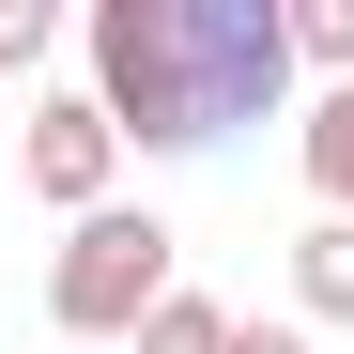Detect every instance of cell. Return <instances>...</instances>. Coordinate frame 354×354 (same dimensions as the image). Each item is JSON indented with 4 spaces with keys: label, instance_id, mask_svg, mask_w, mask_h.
I'll return each instance as SVG.
<instances>
[{
    "label": "cell",
    "instance_id": "cell-1",
    "mask_svg": "<svg viewBox=\"0 0 354 354\" xmlns=\"http://www.w3.org/2000/svg\"><path fill=\"white\" fill-rule=\"evenodd\" d=\"M93 108L124 124V154H216V62H201V0H93L77 16Z\"/></svg>",
    "mask_w": 354,
    "mask_h": 354
},
{
    "label": "cell",
    "instance_id": "cell-3",
    "mask_svg": "<svg viewBox=\"0 0 354 354\" xmlns=\"http://www.w3.org/2000/svg\"><path fill=\"white\" fill-rule=\"evenodd\" d=\"M16 185L62 216V231L108 216V201H124V124H108L93 93H46V108H31V139H16Z\"/></svg>",
    "mask_w": 354,
    "mask_h": 354
},
{
    "label": "cell",
    "instance_id": "cell-9",
    "mask_svg": "<svg viewBox=\"0 0 354 354\" xmlns=\"http://www.w3.org/2000/svg\"><path fill=\"white\" fill-rule=\"evenodd\" d=\"M231 354H324L308 324H247V339H231Z\"/></svg>",
    "mask_w": 354,
    "mask_h": 354
},
{
    "label": "cell",
    "instance_id": "cell-6",
    "mask_svg": "<svg viewBox=\"0 0 354 354\" xmlns=\"http://www.w3.org/2000/svg\"><path fill=\"white\" fill-rule=\"evenodd\" d=\"M231 339H247V324H231L216 292H169V308H154V324H139L124 354H231Z\"/></svg>",
    "mask_w": 354,
    "mask_h": 354
},
{
    "label": "cell",
    "instance_id": "cell-5",
    "mask_svg": "<svg viewBox=\"0 0 354 354\" xmlns=\"http://www.w3.org/2000/svg\"><path fill=\"white\" fill-rule=\"evenodd\" d=\"M292 169H308V201L354 216V93H308V124H292Z\"/></svg>",
    "mask_w": 354,
    "mask_h": 354
},
{
    "label": "cell",
    "instance_id": "cell-8",
    "mask_svg": "<svg viewBox=\"0 0 354 354\" xmlns=\"http://www.w3.org/2000/svg\"><path fill=\"white\" fill-rule=\"evenodd\" d=\"M46 46H62V16H46V0H0V77H31Z\"/></svg>",
    "mask_w": 354,
    "mask_h": 354
},
{
    "label": "cell",
    "instance_id": "cell-4",
    "mask_svg": "<svg viewBox=\"0 0 354 354\" xmlns=\"http://www.w3.org/2000/svg\"><path fill=\"white\" fill-rule=\"evenodd\" d=\"M292 324H354V216H308V231H292Z\"/></svg>",
    "mask_w": 354,
    "mask_h": 354
},
{
    "label": "cell",
    "instance_id": "cell-7",
    "mask_svg": "<svg viewBox=\"0 0 354 354\" xmlns=\"http://www.w3.org/2000/svg\"><path fill=\"white\" fill-rule=\"evenodd\" d=\"M292 62L324 93H354V0H292Z\"/></svg>",
    "mask_w": 354,
    "mask_h": 354
},
{
    "label": "cell",
    "instance_id": "cell-2",
    "mask_svg": "<svg viewBox=\"0 0 354 354\" xmlns=\"http://www.w3.org/2000/svg\"><path fill=\"white\" fill-rule=\"evenodd\" d=\"M169 292H185V231H169L154 201H108L62 231V262H46V324H62L77 354H124Z\"/></svg>",
    "mask_w": 354,
    "mask_h": 354
}]
</instances>
